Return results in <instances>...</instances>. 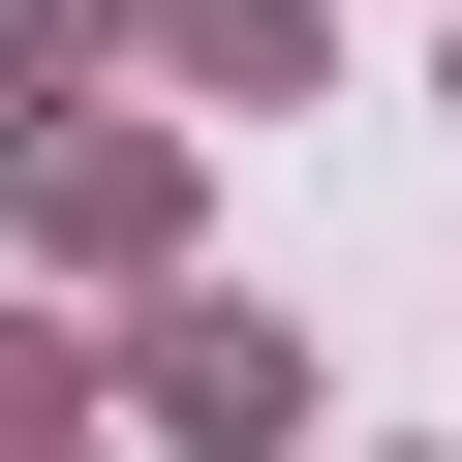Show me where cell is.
<instances>
[{
  "label": "cell",
  "instance_id": "1",
  "mask_svg": "<svg viewBox=\"0 0 462 462\" xmlns=\"http://www.w3.org/2000/svg\"><path fill=\"white\" fill-rule=\"evenodd\" d=\"M32 216H62V247H154V216H185V154H124V124H32Z\"/></svg>",
  "mask_w": 462,
  "mask_h": 462
},
{
  "label": "cell",
  "instance_id": "2",
  "mask_svg": "<svg viewBox=\"0 0 462 462\" xmlns=\"http://www.w3.org/2000/svg\"><path fill=\"white\" fill-rule=\"evenodd\" d=\"M278 401H309V370H278L247 309H185V339H154V431H278Z\"/></svg>",
  "mask_w": 462,
  "mask_h": 462
}]
</instances>
